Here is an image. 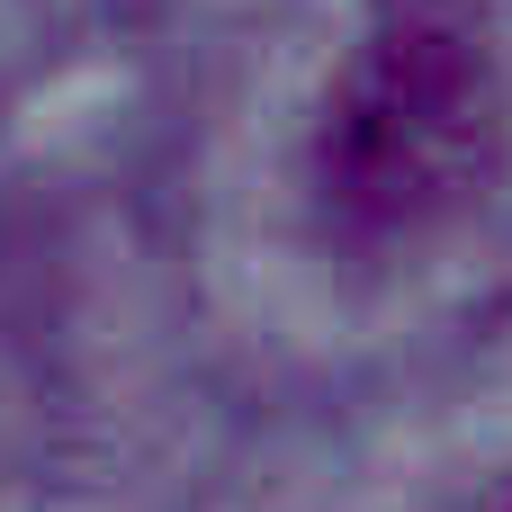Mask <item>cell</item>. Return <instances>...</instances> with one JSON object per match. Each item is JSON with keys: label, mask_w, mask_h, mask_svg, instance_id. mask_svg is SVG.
I'll return each mask as SVG.
<instances>
[{"label": "cell", "mask_w": 512, "mask_h": 512, "mask_svg": "<svg viewBox=\"0 0 512 512\" xmlns=\"http://www.w3.org/2000/svg\"><path fill=\"white\" fill-rule=\"evenodd\" d=\"M495 153V63L468 9L450 0H387L351 45L315 171L342 225L360 234H423L450 216Z\"/></svg>", "instance_id": "cell-1"}]
</instances>
